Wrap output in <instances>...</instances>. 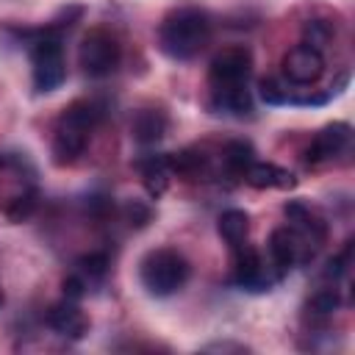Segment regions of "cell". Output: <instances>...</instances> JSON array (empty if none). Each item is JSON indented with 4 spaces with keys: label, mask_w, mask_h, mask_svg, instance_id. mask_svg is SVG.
<instances>
[{
    "label": "cell",
    "mask_w": 355,
    "mask_h": 355,
    "mask_svg": "<svg viewBox=\"0 0 355 355\" xmlns=\"http://www.w3.org/2000/svg\"><path fill=\"white\" fill-rule=\"evenodd\" d=\"M136 166H139V172H141V180H144V189H147V194L150 197H161L164 191H166V186H169V161H166V155H161V153H150V155H141L139 161H136Z\"/></svg>",
    "instance_id": "9a60e30c"
},
{
    "label": "cell",
    "mask_w": 355,
    "mask_h": 355,
    "mask_svg": "<svg viewBox=\"0 0 355 355\" xmlns=\"http://www.w3.org/2000/svg\"><path fill=\"white\" fill-rule=\"evenodd\" d=\"M233 255H236V263H233V283H236L239 288L261 294V291H269V288L277 283L280 275L272 272V266H266L263 258H261L252 247H247V241H244L241 247H236Z\"/></svg>",
    "instance_id": "52a82bcc"
},
{
    "label": "cell",
    "mask_w": 355,
    "mask_h": 355,
    "mask_svg": "<svg viewBox=\"0 0 355 355\" xmlns=\"http://www.w3.org/2000/svg\"><path fill=\"white\" fill-rule=\"evenodd\" d=\"M191 275L189 261L169 247L150 250L139 263V280L153 297H172L178 294Z\"/></svg>",
    "instance_id": "3957f363"
},
{
    "label": "cell",
    "mask_w": 355,
    "mask_h": 355,
    "mask_svg": "<svg viewBox=\"0 0 355 355\" xmlns=\"http://www.w3.org/2000/svg\"><path fill=\"white\" fill-rule=\"evenodd\" d=\"M47 324H50V330H55L61 338L78 341V338H83L86 330H89V316L83 313V308H80L78 300L64 297L61 302L50 305V311H47Z\"/></svg>",
    "instance_id": "8fae6325"
},
{
    "label": "cell",
    "mask_w": 355,
    "mask_h": 355,
    "mask_svg": "<svg viewBox=\"0 0 355 355\" xmlns=\"http://www.w3.org/2000/svg\"><path fill=\"white\" fill-rule=\"evenodd\" d=\"M286 219H288V227H294L302 239H308L313 247H319L322 241H324V233H327V227H324V222H322V216L308 205V202H300V200H291V202H286Z\"/></svg>",
    "instance_id": "7c38bea8"
},
{
    "label": "cell",
    "mask_w": 355,
    "mask_h": 355,
    "mask_svg": "<svg viewBox=\"0 0 355 355\" xmlns=\"http://www.w3.org/2000/svg\"><path fill=\"white\" fill-rule=\"evenodd\" d=\"M302 36H305V42H302V44H308V47H313V50H322V47L330 42L333 28H330L327 22H322V19H311V22L305 25Z\"/></svg>",
    "instance_id": "44dd1931"
},
{
    "label": "cell",
    "mask_w": 355,
    "mask_h": 355,
    "mask_svg": "<svg viewBox=\"0 0 355 355\" xmlns=\"http://www.w3.org/2000/svg\"><path fill=\"white\" fill-rule=\"evenodd\" d=\"M283 75L294 86H311L324 75V55L308 44H297L283 55Z\"/></svg>",
    "instance_id": "9c48e42d"
},
{
    "label": "cell",
    "mask_w": 355,
    "mask_h": 355,
    "mask_svg": "<svg viewBox=\"0 0 355 355\" xmlns=\"http://www.w3.org/2000/svg\"><path fill=\"white\" fill-rule=\"evenodd\" d=\"M28 53H31V78H33L36 92L42 94L55 92L67 78V58H64L61 36L55 31H39Z\"/></svg>",
    "instance_id": "277c9868"
},
{
    "label": "cell",
    "mask_w": 355,
    "mask_h": 355,
    "mask_svg": "<svg viewBox=\"0 0 355 355\" xmlns=\"http://www.w3.org/2000/svg\"><path fill=\"white\" fill-rule=\"evenodd\" d=\"M222 161H225V169H227L230 175L244 178L247 166L255 161V153H252V147H250L247 141H230V144L225 147V153H222Z\"/></svg>",
    "instance_id": "d6986e66"
},
{
    "label": "cell",
    "mask_w": 355,
    "mask_h": 355,
    "mask_svg": "<svg viewBox=\"0 0 355 355\" xmlns=\"http://www.w3.org/2000/svg\"><path fill=\"white\" fill-rule=\"evenodd\" d=\"M313 252H316V247L308 239H302L288 225L272 230V236H269V261H272V266H275L277 275L288 272L294 263H305Z\"/></svg>",
    "instance_id": "ba28073f"
},
{
    "label": "cell",
    "mask_w": 355,
    "mask_h": 355,
    "mask_svg": "<svg viewBox=\"0 0 355 355\" xmlns=\"http://www.w3.org/2000/svg\"><path fill=\"white\" fill-rule=\"evenodd\" d=\"M103 116V108L94 100H78L61 111L53 128V158L55 164H72L83 155L97 122Z\"/></svg>",
    "instance_id": "7a4b0ae2"
},
{
    "label": "cell",
    "mask_w": 355,
    "mask_h": 355,
    "mask_svg": "<svg viewBox=\"0 0 355 355\" xmlns=\"http://www.w3.org/2000/svg\"><path fill=\"white\" fill-rule=\"evenodd\" d=\"M258 94H261V100H263L266 105H286V103H291V100H294V94H291L288 89H283V86H280L277 80H272V78L261 80Z\"/></svg>",
    "instance_id": "7402d4cb"
},
{
    "label": "cell",
    "mask_w": 355,
    "mask_h": 355,
    "mask_svg": "<svg viewBox=\"0 0 355 355\" xmlns=\"http://www.w3.org/2000/svg\"><path fill=\"white\" fill-rule=\"evenodd\" d=\"M166 128H169V119L161 108H141L130 119V136L139 144H155L158 139L166 136Z\"/></svg>",
    "instance_id": "4fadbf2b"
},
{
    "label": "cell",
    "mask_w": 355,
    "mask_h": 355,
    "mask_svg": "<svg viewBox=\"0 0 355 355\" xmlns=\"http://www.w3.org/2000/svg\"><path fill=\"white\" fill-rule=\"evenodd\" d=\"M150 216H153V214H150L147 205H141V202H136V200L128 205V219H130V225H139V227H141V225L150 222Z\"/></svg>",
    "instance_id": "cb8c5ba5"
},
{
    "label": "cell",
    "mask_w": 355,
    "mask_h": 355,
    "mask_svg": "<svg viewBox=\"0 0 355 355\" xmlns=\"http://www.w3.org/2000/svg\"><path fill=\"white\" fill-rule=\"evenodd\" d=\"M211 42V17L202 8H178L158 28V47L172 61H191Z\"/></svg>",
    "instance_id": "6da1fadb"
},
{
    "label": "cell",
    "mask_w": 355,
    "mask_h": 355,
    "mask_svg": "<svg viewBox=\"0 0 355 355\" xmlns=\"http://www.w3.org/2000/svg\"><path fill=\"white\" fill-rule=\"evenodd\" d=\"M122 61V47L114 33L94 28L78 44V64L89 78H108Z\"/></svg>",
    "instance_id": "5b68a950"
},
{
    "label": "cell",
    "mask_w": 355,
    "mask_h": 355,
    "mask_svg": "<svg viewBox=\"0 0 355 355\" xmlns=\"http://www.w3.org/2000/svg\"><path fill=\"white\" fill-rule=\"evenodd\" d=\"M252 72V55L247 47H227L216 53L208 64V80L211 89H227V86H247Z\"/></svg>",
    "instance_id": "8992f818"
},
{
    "label": "cell",
    "mask_w": 355,
    "mask_h": 355,
    "mask_svg": "<svg viewBox=\"0 0 355 355\" xmlns=\"http://www.w3.org/2000/svg\"><path fill=\"white\" fill-rule=\"evenodd\" d=\"M338 308V291L330 286V288H322V291H316L313 297H311V311L313 313H319V316H327V313H333Z\"/></svg>",
    "instance_id": "603a6c76"
},
{
    "label": "cell",
    "mask_w": 355,
    "mask_h": 355,
    "mask_svg": "<svg viewBox=\"0 0 355 355\" xmlns=\"http://www.w3.org/2000/svg\"><path fill=\"white\" fill-rule=\"evenodd\" d=\"M216 230H219V236L227 241L230 250L241 247V244L247 241V233H250V216H247V211H241V208H227V211H222V214H219V222H216Z\"/></svg>",
    "instance_id": "e0dca14e"
},
{
    "label": "cell",
    "mask_w": 355,
    "mask_h": 355,
    "mask_svg": "<svg viewBox=\"0 0 355 355\" xmlns=\"http://www.w3.org/2000/svg\"><path fill=\"white\" fill-rule=\"evenodd\" d=\"M78 272L75 275H80L83 277V283L89 286V283H94V280H103L105 277V272H108V255L105 252H89V255H83V258H78Z\"/></svg>",
    "instance_id": "ffe728a7"
},
{
    "label": "cell",
    "mask_w": 355,
    "mask_h": 355,
    "mask_svg": "<svg viewBox=\"0 0 355 355\" xmlns=\"http://www.w3.org/2000/svg\"><path fill=\"white\" fill-rule=\"evenodd\" d=\"M211 108L216 114L230 116H247L252 111V94L247 86H227V89H211Z\"/></svg>",
    "instance_id": "2e32d148"
},
{
    "label": "cell",
    "mask_w": 355,
    "mask_h": 355,
    "mask_svg": "<svg viewBox=\"0 0 355 355\" xmlns=\"http://www.w3.org/2000/svg\"><path fill=\"white\" fill-rule=\"evenodd\" d=\"M169 161V172L172 175H183V178H200L205 172V155L200 150H180L175 155H166Z\"/></svg>",
    "instance_id": "ac0fdd59"
},
{
    "label": "cell",
    "mask_w": 355,
    "mask_h": 355,
    "mask_svg": "<svg viewBox=\"0 0 355 355\" xmlns=\"http://www.w3.org/2000/svg\"><path fill=\"white\" fill-rule=\"evenodd\" d=\"M349 139H352V128L347 122H333V125H324L308 144L305 150V161L308 164H324V161H333L336 155H341L347 147H349Z\"/></svg>",
    "instance_id": "30bf717a"
},
{
    "label": "cell",
    "mask_w": 355,
    "mask_h": 355,
    "mask_svg": "<svg viewBox=\"0 0 355 355\" xmlns=\"http://www.w3.org/2000/svg\"><path fill=\"white\" fill-rule=\"evenodd\" d=\"M0 305H3V288H0Z\"/></svg>",
    "instance_id": "d4e9b609"
},
{
    "label": "cell",
    "mask_w": 355,
    "mask_h": 355,
    "mask_svg": "<svg viewBox=\"0 0 355 355\" xmlns=\"http://www.w3.org/2000/svg\"><path fill=\"white\" fill-rule=\"evenodd\" d=\"M244 180L252 189H291L297 183V178L288 169L269 164V161H252L244 172Z\"/></svg>",
    "instance_id": "5bb4252c"
}]
</instances>
